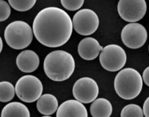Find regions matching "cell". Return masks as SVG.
Returning a JSON list of instances; mask_svg holds the SVG:
<instances>
[{"mask_svg":"<svg viewBox=\"0 0 149 117\" xmlns=\"http://www.w3.org/2000/svg\"><path fill=\"white\" fill-rule=\"evenodd\" d=\"M73 23L66 12L50 7L39 12L32 25L36 39L50 48L61 46L67 43L72 34Z\"/></svg>","mask_w":149,"mask_h":117,"instance_id":"cell-1","label":"cell"},{"mask_svg":"<svg viewBox=\"0 0 149 117\" xmlns=\"http://www.w3.org/2000/svg\"><path fill=\"white\" fill-rule=\"evenodd\" d=\"M43 68L50 79L62 82L72 76L75 70V61L73 56L65 51H53L45 58Z\"/></svg>","mask_w":149,"mask_h":117,"instance_id":"cell-2","label":"cell"},{"mask_svg":"<svg viewBox=\"0 0 149 117\" xmlns=\"http://www.w3.org/2000/svg\"><path fill=\"white\" fill-rule=\"evenodd\" d=\"M143 88V79L136 70L127 68L116 75L114 89L119 97L125 100H132L140 94Z\"/></svg>","mask_w":149,"mask_h":117,"instance_id":"cell-3","label":"cell"},{"mask_svg":"<svg viewBox=\"0 0 149 117\" xmlns=\"http://www.w3.org/2000/svg\"><path fill=\"white\" fill-rule=\"evenodd\" d=\"M33 30L23 21H15L6 27L4 37L6 43L15 50H23L28 47L33 39Z\"/></svg>","mask_w":149,"mask_h":117,"instance_id":"cell-4","label":"cell"},{"mask_svg":"<svg viewBox=\"0 0 149 117\" xmlns=\"http://www.w3.org/2000/svg\"><path fill=\"white\" fill-rule=\"evenodd\" d=\"M16 93L21 100L26 103L34 102L43 93V84L38 77L34 75L23 76L17 81Z\"/></svg>","mask_w":149,"mask_h":117,"instance_id":"cell-5","label":"cell"},{"mask_svg":"<svg viewBox=\"0 0 149 117\" xmlns=\"http://www.w3.org/2000/svg\"><path fill=\"white\" fill-rule=\"evenodd\" d=\"M100 64L109 71H117L123 68L127 62V54L123 48L117 44H109L103 48L100 55Z\"/></svg>","mask_w":149,"mask_h":117,"instance_id":"cell-6","label":"cell"},{"mask_svg":"<svg viewBox=\"0 0 149 117\" xmlns=\"http://www.w3.org/2000/svg\"><path fill=\"white\" fill-rule=\"evenodd\" d=\"M73 28L81 35H90L96 32L100 25L97 14L91 9L84 8L74 14L72 19Z\"/></svg>","mask_w":149,"mask_h":117,"instance_id":"cell-7","label":"cell"},{"mask_svg":"<svg viewBox=\"0 0 149 117\" xmlns=\"http://www.w3.org/2000/svg\"><path fill=\"white\" fill-rule=\"evenodd\" d=\"M147 3L145 0H120L118 11L125 21L135 23L141 20L147 12Z\"/></svg>","mask_w":149,"mask_h":117,"instance_id":"cell-8","label":"cell"},{"mask_svg":"<svg viewBox=\"0 0 149 117\" xmlns=\"http://www.w3.org/2000/svg\"><path fill=\"white\" fill-rule=\"evenodd\" d=\"M121 37L122 42L127 47L138 49L143 46L147 41V32L141 24L131 23L124 26Z\"/></svg>","mask_w":149,"mask_h":117,"instance_id":"cell-9","label":"cell"},{"mask_svg":"<svg viewBox=\"0 0 149 117\" xmlns=\"http://www.w3.org/2000/svg\"><path fill=\"white\" fill-rule=\"evenodd\" d=\"M72 93L76 100L83 104L94 102L99 95V86L90 77H82L74 83Z\"/></svg>","mask_w":149,"mask_h":117,"instance_id":"cell-10","label":"cell"},{"mask_svg":"<svg viewBox=\"0 0 149 117\" xmlns=\"http://www.w3.org/2000/svg\"><path fill=\"white\" fill-rule=\"evenodd\" d=\"M56 117H88V112L83 103L77 100H68L59 106Z\"/></svg>","mask_w":149,"mask_h":117,"instance_id":"cell-11","label":"cell"},{"mask_svg":"<svg viewBox=\"0 0 149 117\" xmlns=\"http://www.w3.org/2000/svg\"><path fill=\"white\" fill-rule=\"evenodd\" d=\"M103 49L99 42L93 37L84 38L79 42L77 48L79 56L86 61L97 58Z\"/></svg>","mask_w":149,"mask_h":117,"instance_id":"cell-12","label":"cell"},{"mask_svg":"<svg viewBox=\"0 0 149 117\" xmlns=\"http://www.w3.org/2000/svg\"><path fill=\"white\" fill-rule=\"evenodd\" d=\"M16 64L19 70L22 72L31 73L38 69L40 65V58L34 51L23 50L17 56Z\"/></svg>","mask_w":149,"mask_h":117,"instance_id":"cell-13","label":"cell"},{"mask_svg":"<svg viewBox=\"0 0 149 117\" xmlns=\"http://www.w3.org/2000/svg\"><path fill=\"white\" fill-rule=\"evenodd\" d=\"M38 111L45 116H49L57 112L58 109V101L54 95L52 94H44L38 99L37 102Z\"/></svg>","mask_w":149,"mask_h":117,"instance_id":"cell-14","label":"cell"},{"mask_svg":"<svg viewBox=\"0 0 149 117\" xmlns=\"http://www.w3.org/2000/svg\"><path fill=\"white\" fill-rule=\"evenodd\" d=\"M90 112L92 117H110L112 113V106L107 99L100 98L92 102Z\"/></svg>","mask_w":149,"mask_h":117,"instance_id":"cell-15","label":"cell"},{"mask_svg":"<svg viewBox=\"0 0 149 117\" xmlns=\"http://www.w3.org/2000/svg\"><path fill=\"white\" fill-rule=\"evenodd\" d=\"M1 117H31V114L25 105L19 102H13L3 108Z\"/></svg>","mask_w":149,"mask_h":117,"instance_id":"cell-16","label":"cell"},{"mask_svg":"<svg viewBox=\"0 0 149 117\" xmlns=\"http://www.w3.org/2000/svg\"><path fill=\"white\" fill-rule=\"evenodd\" d=\"M1 97L0 100L1 102H8L13 100L15 96L16 89L12 83L8 81H2L0 83Z\"/></svg>","mask_w":149,"mask_h":117,"instance_id":"cell-17","label":"cell"},{"mask_svg":"<svg viewBox=\"0 0 149 117\" xmlns=\"http://www.w3.org/2000/svg\"><path fill=\"white\" fill-rule=\"evenodd\" d=\"M143 115L141 107L134 104L127 105L121 112V117H143Z\"/></svg>","mask_w":149,"mask_h":117,"instance_id":"cell-18","label":"cell"},{"mask_svg":"<svg viewBox=\"0 0 149 117\" xmlns=\"http://www.w3.org/2000/svg\"><path fill=\"white\" fill-rule=\"evenodd\" d=\"M36 0H9L8 3L14 10L19 12H25L29 10L35 5Z\"/></svg>","mask_w":149,"mask_h":117,"instance_id":"cell-19","label":"cell"},{"mask_svg":"<svg viewBox=\"0 0 149 117\" xmlns=\"http://www.w3.org/2000/svg\"><path fill=\"white\" fill-rule=\"evenodd\" d=\"M63 7L68 10L74 11L81 8L84 3L83 0H61Z\"/></svg>","mask_w":149,"mask_h":117,"instance_id":"cell-20","label":"cell"},{"mask_svg":"<svg viewBox=\"0 0 149 117\" xmlns=\"http://www.w3.org/2000/svg\"><path fill=\"white\" fill-rule=\"evenodd\" d=\"M0 12H1V16H0L1 21L7 20L10 16L11 10L9 4L7 1H3V0L0 1Z\"/></svg>","mask_w":149,"mask_h":117,"instance_id":"cell-21","label":"cell"},{"mask_svg":"<svg viewBox=\"0 0 149 117\" xmlns=\"http://www.w3.org/2000/svg\"><path fill=\"white\" fill-rule=\"evenodd\" d=\"M142 79L145 84L149 87V66L145 68L144 71L143 72Z\"/></svg>","mask_w":149,"mask_h":117,"instance_id":"cell-22","label":"cell"},{"mask_svg":"<svg viewBox=\"0 0 149 117\" xmlns=\"http://www.w3.org/2000/svg\"><path fill=\"white\" fill-rule=\"evenodd\" d=\"M143 111L145 117H149V97L144 102L143 106Z\"/></svg>","mask_w":149,"mask_h":117,"instance_id":"cell-23","label":"cell"},{"mask_svg":"<svg viewBox=\"0 0 149 117\" xmlns=\"http://www.w3.org/2000/svg\"><path fill=\"white\" fill-rule=\"evenodd\" d=\"M0 43H1V45H0V52H2V50H3V41H2V39L0 38Z\"/></svg>","mask_w":149,"mask_h":117,"instance_id":"cell-24","label":"cell"},{"mask_svg":"<svg viewBox=\"0 0 149 117\" xmlns=\"http://www.w3.org/2000/svg\"><path fill=\"white\" fill-rule=\"evenodd\" d=\"M41 117H52V116H41Z\"/></svg>","mask_w":149,"mask_h":117,"instance_id":"cell-25","label":"cell"},{"mask_svg":"<svg viewBox=\"0 0 149 117\" xmlns=\"http://www.w3.org/2000/svg\"><path fill=\"white\" fill-rule=\"evenodd\" d=\"M148 52H149V46H148Z\"/></svg>","mask_w":149,"mask_h":117,"instance_id":"cell-26","label":"cell"}]
</instances>
